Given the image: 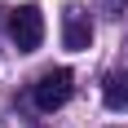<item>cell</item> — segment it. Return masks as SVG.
I'll return each mask as SVG.
<instances>
[{"label": "cell", "mask_w": 128, "mask_h": 128, "mask_svg": "<svg viewBox=\"0 0 128 128\" xmlns=\"http://www.w3.org/2000/svg\"><path fill=\"white\" fill-rule=\"evenodd\" d=\"M9 36H13V44H18V53H36L40 40H44V13H40L36 4H18V9L9 13Z\"/></svg>", "instance_id": "obj_2"}, {"label": "cell", "mask_w": 128, "mask_h": 128, "mask_svg": "<svg viewBox=\"0 0 128 128\" xmlns=\"http://www.w3.org/2000/svg\"><path fill=\"white\" fill-rule=\"evenodd\" d=\"M102 9H106V13H110V18H119V13H124V9H128V0H102Z\"/></svg>", "instance_id": "obj_5"}, {"label": "cell", "mask_w": 128, "mask_h": 128, "mask_svg": "<svg viewBox=\"0 0 128 128\" xmlns=\"http://www.w3.org/2000/svg\"><path fill=\"white\" fill-rule=\"evenodd\" d=\"M71 80H75V75H71L66 66H53V71H44V75L36 80V88H31L36 106H40V110H62V106L71 102V88H75Z\"/></svg>", "instance_id": "obj_1"}, {"label": "cell", "mask_w": 128, "mask_h": 128, "mask_svg": "<svg viewBox=\"0 0 128 128\" xmlns=\"http://www.w3.org/2000/svg\"><path fill=\"white\" fill-rule=\"evenodd\" d=\"M62 44L71 53H84L93 44V22H88V13L80 9V4H66L62 9Z\"/></svg>", "instance_id": "obj_3"}, {"label": "cell", "mask_w": 128, "mask_h": 128, "mask_svg": "<svg viewBox=\"0 0 128 128\" xmlns=\"http://www.w3.org/2000/svg\"><path fill=\"white\" fill-rule=\"evenodd\" d=\"M102 102L110 106V110H124V106H128V71H110V75H106Z\"/></svg>", "instance_id": "obj_4"}]
</instances>
